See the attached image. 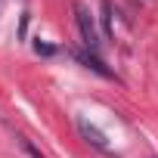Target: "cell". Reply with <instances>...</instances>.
Returning a JSON list of instances; mask_svg holds the SVG:
<instances>
[{
	"label": "cell",
	"instance_id": "obj_5",
	"mask_svg": "<svg viewBox=\"0 0 158 158\" xmlns=\"http://www.w3.org/2000/svg\"><path fill=\"white\" fill-rule=\"evenodd\" d=\"M22 149H25V152H28L31 158H44V155H40L37 149H34V143H31V139H22Z\"/></svg>",
	"mask_w": 158,
	"mask_h": 158
},
{
	"label": "cell",
	"instance_id": "obj_3",
	"mask_svg": "<svg viewBox=\"0 0 158 158\" xmlns=\"http://www.w3.org/2000/svg\"><path fill=\"white\" fill-rule=\"evenodd\" d=\"M71 56L81 62V65H87L90 71H96V74H102V77H115V71L112 68H106V62L93 53V50H71Z\"/></svg>",
	"mask_w": 158,
	"mask_h": 158
},
{
	"label": "cell",
	"instance_id": "obj_1",
	"mask_svg": "<svg viewBox=\"0 0 158 158\" xmlns=\"http://www.w3.org/2000/svg\"><path fill=\"white\" fill-rule=\"evenodd\" d=\"M74 22H77V31H81V37H84V47L96 53V50L102 47V37L96 34L93 16H90V10H87L84 3H74Z\"/></svg>",
	"mask_w": 158,
	"mask_h": 158
},
{
	"label": "cell",
	"instance_id": "obj_2",
	"mask_svg": "<svg viewBox=\"0 0 158 158\" xmlns=\"http://www.w3.org/2000/svg\"><path fill=\"white\" fill-rule=\"evenodd\" d=\"M77 130H81V136L93 146V149H99V152H106V155H112V149H109V139H106V133L99 130V127H93L87 118H77Z\"/></svg>",
	"mask_w": 158,
	"mask_h": 158
},
{
	"label": "cell",
	"instance_id": "obj_6",
	"mask_svg": "<svg viewBox=\"0 0 158 158\" xmlns=\"http://www.w3.org/2000/svg\"><path fill=\"white\" fill-rule=\"evenodd\" d=\"M34 50H37V53H44V56H53V53H56L53 47H47V44H40V40L34 44Z\"/></svg>",
	"mask_w": 158,
	"mask_h": 158
},
{
	"label": "cell",
	"instance_id": "obj_4",
	"mask_svg": "<svg viewBox=\"0 0 158 158\" xmlns=\"http://www.w3.org/2000/svg\"><path fill=\"white\" fill-rule=\"evenodd\" d=\"M99 10H102V34L106 37H112L115 34V25H112V3H109V0H99Z\"/></svg>",
	"mask_w": 158,
	"mask_h": 158
}]
</instances>
